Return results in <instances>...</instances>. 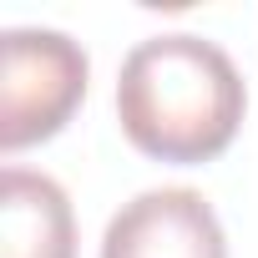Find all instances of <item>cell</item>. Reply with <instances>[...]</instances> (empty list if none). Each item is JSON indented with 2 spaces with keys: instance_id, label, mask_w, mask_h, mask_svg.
Returning <instances> with one entry per match:
<instances>
[{
  "instance_id": "3",
  "label": "cell",
  "mask_w": 258,
  "mask_h": 258,
  "mask_svg": "<svg viewBox=\"0 0 258 258\" xmlns=\"http://www.w3.org/2000/svg\"><path fill=\"white\" fill-rule=\"evenodd\" d=\"M101 258H228V238L203 192L152 187L106 223Z\"/></svg>"
},
{
  "instance_id": "4",
  "label": "cell",
  "mask_w": 258,
  "mask_h": 258,
  "mask_svg": "<svg viewBox=\"0 0 258 258\" xmlns=\"http://www.w3.org/2000/svg\"><path fill=\"white\" fill-rule=\"evenodd\" d=\"M0 258H76L71 198L31 167L0 172Z\"/></svg>"
},
{
  "instance_id": "2",
  "label": "cell",
  "mask_w": 258,
  "mask_h": 258,
  "mask_svg": "<svg viewBox=\"0 0 258 258\" xmlns=\"http://www.w3.org/2000/svg\"><path fill=\"white\" fill-rule=\"evenodd\" d=\"M86 51L61 31H6L0 46V147L21 152L76 116L86 96Z\"/></svg>"
},
{
  "instance_id": "1",
  "label": "cell",
  "mask_w": 258,
  "mask_h": 258,
  "mask_svg": "<svg viewBox=\"0 0 258 258\" xmlns=\"http://www.w3.org/2000/svg\"><path fill=\"white\" fill-rule=\"evenodd\" d=\"M248 111L243 76L218 41L172 31L132 46L116 76V121L157 162L198 167L233 147Z\"/></svg>"
}]
</instances>
